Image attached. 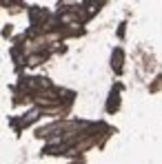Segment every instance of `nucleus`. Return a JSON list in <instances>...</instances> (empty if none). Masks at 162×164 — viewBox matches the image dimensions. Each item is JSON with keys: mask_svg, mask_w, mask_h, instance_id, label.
I'll return each instance as SVG.
<instances>
[{"mask_svg": "<svg viewBox=\"0 0 162 164\" xmlns=\"http://www.w3.org/2000/svg\"><path fill=\"white\" fill-rule=\"evenodd\" d=\"M113 67H115V69H120V51H115V53H113Z\"/></svg>", "mask_w": 162, "mask_h": 164, "instance_id": "nucleus-4", "label": "nucleus"}, {"mask_svg": "<svg viewBox=\"0 0 162 164\" xmlns=\"http://www.w3.org/2000/svg\"><path fill=\"white\" fill-rule=\"evenodd\" d=\"M25 87L31 89V91H40V89H49L51 82H49L47 78H29V80L25 82Z\"/></svg>", "mask_w": 162, "mask_h": 164, "instance_id": "nucleus-1", "label": "nucleus"}, {"mask_svg": "<svg viewBox=\"0 0 162 164\" xmlns=\"http://www.w3.org/2000/svg\"><path fill=\"white\" fill-rule=\"evenodd\" d=\"M40 60H42V56H31L29 58V64H40Z\"/></svg>", "mask_w": 162, "mask_h": 164, "instance_id": "nucleus-5", "label": "nucleus"}, {"mask_svg": "<svg viewBox=\"0 0 162 164\" xmlns=\"http://www.w3.org/2000/svg\"><path fill=\"white\" fill-rule=\"evenodd\" d=\"M38 118H40V111H38V109H33V111H29L25 118L20 120V127H27V124H31V122H33V120H38Z\"/></svg>", "mask_w": 162, "mask_h": 164, "instance_id": "nucleus-2", "label": "nucleus"}, {"mask_svg": "<svg viewBox=\"0 0 162 164\" xmlns=\"http://www.w3.org/2000/svg\"><path fill=\"white\" fill-rule=\"evenodd\" d=\"M47 18V11H42V9H31V22H33V27H36V22L44 20Z\"/></svg>", "mask_w": 162, "mask_h": 164, "instance_id": "nucleus-3", "label": "nucleus"}]
</instances>
